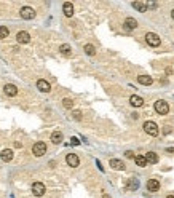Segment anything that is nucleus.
<instances>
[{"instance_id":"obj_8","label":"nucleus","mask_w":174,"mask_h":198,"mask_svg":"<svg viewBox=\"0 0 174 198\" xmlns=\"http://www.w3.org/2000/svg\"><path fill=\"white\" fill-rule=\"evenodd\" d=\"M16 40H18V43H29V42H31V35H29V32L21 31L16 35Z\"/></svg>"},{"instance_id":"obj_5","label":"nucleus","mask_w":174,"mask_h":198,"mask_svg":"<svg viewBox=\"0 0 174 198\" xmlns=\"http://www.w3.org/2000/svg\"><path fill=\"white\" fill-rule=\"evenodd\" d=\"M45 184L43 182H34L32 184V193L35 196H43L45 195Z\"/></svg>"},{"instance_id":"obj_18","label":"nucleus","mask_w":174,"mask_h":198,"mask_svg":"<svg viewBox=\"0 0 174 198\" xmlns=\"http://www.w3.org/2000/svg\"><path fill=\"white\" fill-rule=\"evenodd\" d=\"M137 187H139L137 178H129V181L126 182V190H136Z\"/></svg>"},{"instance_id":"obj_12","label":"nucleus","mask_w":174,"mask_h":198,"mask_svg":"<svg viewBox=\"0 0 174 198\" xmlns=\"http://www.w3.org/2000/svg\"><path fill=\"white\" fill-rule=\"evenodd\" d=\"M129 104L133 105V107H142V105H144V99L141 96H134L133 94L129 97Z\"/></svg>"},{"instance_id":"obj_20","label":"nucleus","mask_w":174,"mask_h":198,"mask_svg":"<svg viewBox=\"0 0 174 198\" xmlns=\"http://www.w3.org/2000/svg\"><path fill=\"white\" fill-rule=\"evenodd\" d=\"M62 139H64V136H62L61 131H54V133L51 134V142H53V144H61Z\"/></svg>"},{"instance_id":"obj_4","label":"nucleus","mask_w":174,"mask_h":198,"mask_svg":"<svg viewBox=\"0 0 174 198\" xmlns=\"http://www.w3.org/2000/svg\"><path fill=\"white\" fill-rule=\"evenodd\" d=\"M19 15L23 19H34L35 18V10L31 8V6H23L21 11H19Z\"/></svg>"},{"instance_id":"obj_29","label":"nucleus","mask_w":174,"mask_h":198,"mask_svg":"<svg viewBox=\"0 0 174 198\" xmlns=\"http://www.w3.org/2000/svg\"><path fill=\"white\" fill-rule=\"evenodd\" d=\"M125 155H126V158H134V153L131 152V150H128V152H125Z\"/></svg>"},{"instance_id":"obj_11","label":"nucleus","mask_w":174,"mask_h":198,"mask_svg":"<svg viewBox=\"0 0 174 198\" xmlns=\"http://www.w3.org/2000/svg\"><path fill=\"white\" fill-rule=\"evenodd\" d=\"M3 91H5L6 96H16V94H18V88L15 86V85H11V83L5 85V86H3Z\"/></svg>"},{"instance_id":"obj_9","label":"nucleus","mask_w":174,"mask_h":198,"mask_svg":"<svg viewBox=\"0 0 174 198\" xmlns=\"http://www.w3.org/2000/svg\"><path fill=\"white\" fill-rule=\"evenodd\" d=\"M37 88L42 91V93H50V91H51V85L48 83L46 80H38L37 82Z\"/></svg>"},{"instance_id":"obj_10","label":"nucleus","mask_w":174,"mask_h":198,"mask_svg":"<svg viewBox=\"0 0 174 198\" xmlns=\"http://www.w3.org/2000/svg\"><path fill=\"white\" fill-rule=\"evenodd\" d=\"M109 165L112 166V169H117V171H123V169H125L123 161L121 160H117V158H112V160L109 161Z\"/></svg>"},{"instance_id":"obj_15","label":"nucleus","mask_w":174,"mask_h":198,"mask_svg":"<svg viewBox=\"0 0 174 198\" xmlns=\"http://www.w3.org/2000/svg\"><path fill=\"white\" fill-rule=\"evenodd\" d=\"M147 189L150 190V192H157V190H160V181H157V179H149V181H147Z\"/></svg>"},{"instance_id":"obj_16","label":"nucleus","mask_w":174,"mask_h":198,"mask_svg":"<svg viewBox=\"0 0 174 198\" xmlns=\"http://www.w3.org/2000/svg\"><path fill=\"white\" fill-rule=\"evenodd\" d=\"M62 11H64V15H66L67 18H71V16L74 15V5H72L71 2H66L64 5H62Z\"/></svg>"},{"instance_id":"obj_28","label":"nucleus","mask_w":174,"mask_h":198,"mask_svg":"<svg viewBox=\"0 0 174 198\" xmlns=\"http://www.w3.org/2000/svg\"><path fill=\"white\" fill-rule=\"evenodd\" d=\"M71 144H72V145H78V144H80V141H78L77 138H72V141H71Z\"/></svg>"},{"instance_id":"obj_23","label":"nucleus","mask_w":174,"mask_h":198,"mask_svg":"<svg viewBox=\"0 0 174 198\" xmlns=\"http://www.w3.org/2000/svg\"><path fill=\"white\" fill-rule=\"evenodd\" d=\"M134 161H136V165H137V166H141V168L147 166V161H145L144 155H137V157H134Z\"/></svg>"},{"instance_id":"obj_33","label":"nucleus","mask_w":174,"mask_h":198,"mask_svg":"<svg viewBox=\"0 0 174 198\" xmlns=\"http://www.w3.org/2000/svg\"><path fill=\"white\" fill-rule=\"evenodd\" d=\"M166 198H174V195H168V196H166Z\"/></svg>"},{"instance_id":"obj_31","label":"nucleus","mask_w":174,"mask_h":198,"mask_svg":"<svg viewBox=\"0 0 174 198\" xmlns=\"http://www.w3.org/2000/svg\"><path fill=\"white\" fill-rule=\"evenodd\" d=\"M102 198H110V196H109L107 193H104V195H102Z\"/></svg>"},{"instance_id":"obj_1","label":"nucleus","mask_w":174,"mask_h":198,"mask_svg":"<svg viewBox=\"0 0 174 198\" xmlns=\"http://www.w3.org/2000/svg\"><path fill=\"white\" fill-rule=\"evenodd\" d=\"M154 109H155V112H157L158 115H166L169 112V105H168V102H166V101H161V99H160V101L155 102Z\"/></svg>"},{"instance_id":"obj_19","label":"nucleus","mask_w":174,"mask_h":198,"mask_svg":"<svg viewBox=\"0 0 174 198\" xmlns=\"http://www.w3.org/2000/svg\"><path fill=\"white\" fill-rule=\"evenodd\" d=\"M137 82L141 83V85H145V86H149V85H152V77L150 75H139L137 77Z\"/></svg>"},{"instance_id":"obj_30","label":"nucleus","mask_w":174,"mask_h":198,"mask_svg":"<svg viewBox=\"0 0 174 198\" xmlns=\"http://www.w3.org/2000/svg\"><path fill=\"white\" fill-rule=\"evenodd\" d=\"M163 133H165V134H169V133H171V128H169V126H166V128L163 130Z\"/></svg>"},{"instance_id":"obj_7","label":"nucleus","mask_w":174,"mask_h":198,"mask_svg":"<svg viewBox=\"0 0 174 198\" xmlns=\"http://www.w3.org/2000/svg\"><path fill=\"white\" fill-rule=\"evenodd\" d=\"M66 161H67V165L72 166V168H77L80 165V160H78V157L75 153H69L67 157H66Z\"/></svg>"},{"instance_id":"obj_27","label":"nucleus","mask_w":174,"mask_h":198,"mask_svg":"<svg viewBox=\"0 0 174 198\" xmlns=\"http://www.w3.org/2000/svg\"><path fill=\"white\" fill-rule=\"evenodd\" d=\"M72 117H74V120H82V112L80 110H74Z\"/></svg>"},{"instance_id":"obj_22","label":"nucleus","mask_w":174,"mask_h":198,"mask_svg":"<svg viewBox=\"0 0 174 198\" xmlns=\"http://www.w3.org/2000/svg\"><path fill=\"white\" fill-rule=\"evenodd\" d=\"M59 51H61L62 54H64V56H71V54H72V48H71V45L64 43V45H61Z\"/></svg>"},{"instance_id":"obj_6","label":"nucleus","mask_w":174,"mask_h":198,"mask_svg":"<svg viewBox=\"0 0 174 198\" xmlns=\"http://www.w3.org/2000/svg\"><path fill=\"white\" fill-rule=\"evenodd\" d=\"M145 42H147L150 46H158L160 45V37L155 32H147V35H145Z\"/></svg>"},{"instance_id":"obj_26","label":"nucleus","mask_w":174,"mask_h":198,"mask_svg":"<svg viewBox=\"0 0 174 198\" xmlns=\"http://www.w3.org/2000/svg\"><path fill=\"white\" fill-rule=\"evenodd\" d=\"M8 27H5V26H0V38H5V37H8Z\"/></svg>"},{"instance_id":"obj_17","label":"nucleus","mask_w":174,"mask_h":198,"mask_svg":"<svg viewBox=\"0 0 174 198\" xmlns=\"http://www.w3.org/2000/svg\"><path fill=\"white\" fill-rule=\"evenodd\" d=\"M0 158H2L3 161H11L13 160V150H11V148H5V150H2Z\"/></svg>"},{"instance_id":"obj_24","label":"nucleus","mask_w":174,"mask_h":198,"mask_svg":"<svg viewBox=\"0 0 174 198\" xmlns=\"http://www.w3.org/2000/svg\"><path fill=\"white\" fill-rule=\"evenodd\" d=\"M85 53H86L88 56H94V54H96V48H94L91 43H88V45H85Z\"/></svg>"},{"instance_id":"obj_32","label":"nucleus","mask_w":174,"mask_h":198,"mask_svg":"<svg viewBox=\"0 0 174 198\" xmlns=\"http://www.w3.org/2000/svg\"><path fill=\"white\" fill-rule=\"evenodd\" d=\"M171 16H172V19H174V10L171 11Z\"/></svg>"},{"instance_id":"obj_13","label":"nucleus","mask_w":174,"mask_h":198,"mask_svg":"<svg viewBox=\"0 0 174 198\" xmlns=\"http://www.w3.org/2000/svg\"><path fill=\"white\" fill-rule=\"evenodd\" d=\"M137 27V21L134 18H126L125 19V29L126 31H133Z\"/></svg>"},{"instance_id":"obj_3","label":"nucleus","mask_w":174,"mask_h":198,"mask_svg":"<svg viewBox=\"0 0 174 198\" xmlns=\"http://www.w3.org/2000/svg\"><path fill=\"white\" fill-rule=\"evenodd\" d=\"M144 131L150 134V136H157L158 134V125L155 122H145L144 123Z\"/></svg>"},{"instance_id":"obj_25","label":"nucleus","mask_w":174,"mask_h":198,"mask_svg":"<svg viewBox=\"0 0 174 198\" xmlns=\"http://www.w3.org/2000/svg\"><path fill=\"white\" fill-rule=\"evenodd\" d=\"M62 105H64L66 109H72L74 107V101H72V99H69V97H66V99H62Z\"/></svg>"},{"instance_id":"obj_21","label":"nucleus","mask_w":174,"mask_h":198,"mask_svg":"<svg viewBox=\"0 0 174 198\" xmlns=\"http://www.w3.org/2000/svg\"><path fill=\"white\" fill-rule=\"evenodd\" d=\"M133 8H136L137 11H141V13H144V11H147L149 3H144V2H133Z\"/></svg>"},{"instance_id":"obj_14","label":"nucleus","mask_w":174,"mask_h":198,"mask_svg":"<svg viewBox=\"0 0 174 198\" xmlns=\"http://www.w3.org/2000/svg\"><path fill=\"white\" fill-rule=\"evenodd\" d=\"M144 158H145V161H147V165L149 163H152V165L158 163V155L155 152H147V155H144Z\"/></svg>"},{"instance_id":"obj_2","label":"nucleus","mask_w":174,"mask_h":198,"mask_svg":"<svg viewBox=\"0 0 174 198\" xmlns=\"http://www.w3.org/2000/svg\"><path fill=\"white\" fill-rule=\"evenodd\" d=\"M32 153L35 155V157H43L46 153V144L45 142H35L32 147Z\"/></svg>"}]
</instances>
